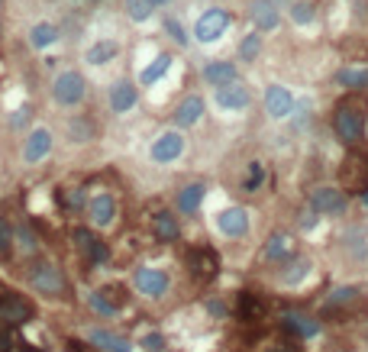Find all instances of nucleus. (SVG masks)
I'll use <instances>...</instances> for the list:
<instances>
[{"label":"nucleus","mask_w":368,"mask_h":352,"mask_svg":"<svg viewBox=\"0 0 368 352\" xmlns=\"http://www.w3.org/2000/svg\"><path fill=\"white\" fill-rule=\"evenodd\" d=\"M333 129L343 142H358L362 139V129H365V100L362 97H349L336 107L333 113Z\"/></svg>","instance_id":"obj_1"},{"label":"nucleus","mask_w":368,"mask_h":352,"mask_svg":"<svg viewBox=\"0 0 368 352\" xmlns=\"http://www.w3.org/2000/svg\"><path fill=\"white\" fill-rule=\"evenodd\" d=\"M87 97V78L78 72V68H65L52 78V100L65 110L81 107Z\"/></svg>","instance_id":"obj_2"},{"label":"nucleus","mask_w":368,"mask_h":352,"mask_svg":"<svg viewBox=\"0 0 368 352\" xmlns=\"http://www.w3.org/2000/svg\"><path fill=\"white\" fill-rule=\"evenodd\" d=\"M339 184L346 194L368 191V149H349L339 165Z\"/></svg>","instance_id":"obj_3"},{"label":"nucleus","mask_w":368,"mask_h":352,"mask_svg":"<svg viewBox=\"0 0 368 352\" xmlns=\"http://www.w3.org/2000/svg\"><path fill=\"white\" fill-rule=\"evenodd\" d=\"M55 149V136L49 126H32L30 133H26V139H23V149H20V159L26 162V165H39V162H45L49 155H52Z\"/></svg>","instance_id":"obj_4"},{"label":"nucleus","mask_w":368,"mask_h":352,"mask_svg":"<svg viewBox=\"0 0 368 352\" xmlns=\"http://www.w3.org/2000/svg\"><path fill=\"white\" fill-rule=\"evenodd\" d=\"M72 239L78 245V252L87 258V265H107L110 262V245L87 226H74L72 230Z\"/></svg>","instance_id":"obj_5"},{"label":"nucleus","mask_w":368,"mask_h":352,"mask_svg":"<svg viewBox=\"0 0 368 352\" xmlns=\"http://www.w3.org/2000/svg\"><path fill=\"white\" fill-rule=\"evenodd\" d=\"M30 285H32V291L49 294V298L65 294V275L55 262H36V265L30 268Z\"/></svg>","instance_id":"obj_6"},{"label":"nucleus","mask_w":368,"mask_h":352,"mask_svg":"<svg viewBox=\"0 0 368 352\" xmlns=\"http://www.w3.org/2000/svg\"><path fill=\"white\" fill-rule=\"evenodd\" d=\"M169 285H171V278L162 272V268H152V265H139L136 272H133V288L142 294V298H165L169 294Z\"/></svg>","instance_id":"obj_7"},{"label":"nucleus","mask_w":368,"mask_h":352,"mask_svg":"<svg viewBox=\"0 0 368 352\" xmlns=\"http://www.w3.org/2000/svg\"><path fill=\"white\" fill-rule=\"evenodd\" d=\"M230 26V13L220 10V7H210V10H204L197 23H194V39L197 43H217L223 32Z\"/></svg>","instance_id":"obj_8"},{"label":"nucleus","mask_w":368,"mask_h":352,"mask_svg":"<svg viewBox=\"0 0 368 352\" xmlns=\"http://www.w3.org/2000/svg\"><path fill=\"white\" fill-rule=\"evenodd\" d=\"M188 272L197 278V281L217 278V272H220V256H217V249H210V245H194L188 252Z\"/></svg>","instance_id":"obj_9"},{"label":"nucleus","mask_w":368,"mask_h":352,"mask_svg":"<svg viewBox=\"0 0 368 352\" xmlns=\"http://www.w3.org/2000/svg\"><path fill=\"white\" fill-rule=\"evenodd\" d=\"M184 155V136H181L178 129H169V133H162V136L152 142V149H149V159L155 162V165H171L175 159Z\"/></svg>","instance_id":"obj_10"},{"label":"nucleus","mask_w":368,"mask_h":352,"mask_svg":"<svg viewBox=\"0 0 368 352\" xmlns=\"http://www.w3.org/2000/svg\"><path fill=\"white\" fill-rule=\"evenodd\" d=\"M346 204H349V194L343 188H316V191H310V207L323 217L346 214Z\"/></svg>","instance_id":"obj_11"},{"label":"nucleus","mask_w":368,"mask_h":352,"mask_svg":"<svg viewBox=\"0 0 368 352\" xmlns=\"http://www.w3.org/2000/svg\"><path fill=\"white\" fill-rule=\"evenodd\" d=\"M85 210H87V220H91V226L94 230H107V226H113L116 220V201H113V194H94L91 201L85 204Z\"/></svg>","instance_id":"obj_12"},{"label":"nucleus","mask_w":368,"mask_h":352,"mask_svg":"<svg viewBox=\"0 0 368 352\" xmlns=\"http://www.w3.org/2000/svg\"><path fill=\"white\" fill-rule=\"evenodd\" d=\"M136 104H139V87L133 85V81H127V78L113 81V87H110V110L123 117V113H129Z\"/></svg>","instance_id":"obj_13"},{"label":"nucleus","mask_w":368,"mask_h":352,"mask_svg":"<svg viewBox=\"0 0 368 352\" xmlns=\"http://www.w3.org/2000/svg\"><path fill=\"white\" fill-rule=\"evenodd\" d=\"M200 117H204V97H200V94H188L178 107H175L171 123H175V126H181V129H191V126H197V123H200Z\"/></svg>","instance_id":"obj_14"},{"label":"nucleus","mask_w":368,"mask_h":352,"mask_svg":"<svg viewBox=\"0 0 368 352\" xmlns=\"http://www.w3.org/2000/svg\"><path fill=\"white\" fill-rule=\"evenodd\" d=\"M249 100H252V94L239 81H230V85L217 87V107L223 110H242V107H249Z\"/></svg>","instance_id":"obj_15"},{"label":"nucleus","mask_w":368,"mask_h":352,"mask_svg":"<svg viewBox=\"0 0 368 352\" xmlns=\"http://www.w3.org/2000/svg\"><path fill=\"white\" fill-rule=\"evenodd\" d=\"M32 317V304L30 300H23L20 294H13L7 291L3 300H0V320L3 323H26Z\"/></svg>","instance_id":"obj_16"},{"label":"nucleus","mask_w":368,"mask_h":352,"mask_svg":"<svg viewBox=\"0 0 368 352\" xmlns=\"http://www.w3.org/2000/svg\"><path fill=\"white\" fill-rule=\"evenodd\" d=\"M281 327L284 333H291L294 340H314L316 333H320V320H314V317H307V314H284L281 317Z\"/></svg>","instance_id":"obj_17"},{"label":"nucleus","mask_w":368,"mask_h":352,"mask_svg":"<svg viewBox=\"0 0 368 352\" xmlns=\"http://www.w3.org/2000/svg\"><path fill=\"white\" fill-rule=\"evenodd\" d=\"M87 342L100 352H133V342L127 336H120L113 330H100V327H94V330L87 333Z\"/></svg>","instance_id":"obj_18"},{"label":"nucleus","mask_w":368,"mask_h":352,"mask_svg":"<svg viewBox=\"0 0 368 352\" xmlns=\"http://www.w3.org/2000/svg\"><path fill=\"white\" fill-rule=\"evenodd\" d=\"M291 107H294V97H291L288 87L272 85L268 91H265V110H268V117L272 120H284L288 113H291Z\"/></svg>","instance_id":"obj_19"},{"label":"nucleus","mask_w":368,"mask_h":352,"mask_svg":"<svg viewBox=\"0 0 368 352\" xmlns=\"http://www.w3.org/2000/svg\"><path fill=\"white\" fill-rule=\"evenodd\" d=\"M58 39H62V32H58V26H55V23H49V20L36 23V26H30V32H26V43H30V49H36V52L52 49Z\"/></svg>","instance_id":"obj_20"},{"label":"nucleus","mask_w":368,"mask_h":352,"mask_svg":"<svg viewBox=\"0 0 368 352\" xmlns=\"http://www.w3.org/2000/svg\"><path fill=\"white\" fill-rule=\"evenodd\" d=\"M217 226H220L223 236H246L249 233V214L242 210V207H230V210H223L220 217H217Z\"/></svg>","instance_id":"obj_21"},{"label":"nucleus","mask_w":368,"mask_h":352,"mask_svg":"<svg viewBox=\"0 0 368 352\" xmlns=\"http://www.w3.org/2000/svg\"><path fill=\"white\" fill-rule=\"evenodd\" d=\"M294 256V239L288 233H274L268 243H265L262 249V258L265 262H272V265H278V262H288V258Z\"/></svg>","instance_id":"obj_22"},{"label":"nucleus","mask_w":368,"mask_h":352,"mask_svg":"<svg viewBox=\"0 0 368 352\" xmlns=\"http://www.w3.org/2000/svg\"><path fill=\"white\" fill-rule=\"evenodd\" d=\"M265 300L259 298V294H252V291H242L239 294V304H236V317H239L242 323H259L265 317Z\"/></svg>","instance_id":"obj_23"},{"label":"nucleus","mask_w":368,"mask_h":352,"mask_svg":"<svg viewBox=\"0 0 368 352\" xmlns=\"http://www.w3.org/2000/svg\"><path fill=\"white\" fill-rule=\"evenodd\" d=\"M152 236L158 243H175L181 236V226H178V217H171L169 210H158L152 214Z\"/></svg>","instance_id":"obj_24"},{"label":"nucleus","mask_w":368,"mask_h":352,"mask_svg":"<svg viewBox=\"0 0 368 352\" xmlns=\"http://www.w3.org/2000/svg\"><path fill=\"white\" fill-rule=\"evenodd\" d=\"M204 81L210 87H220V85H230V81H239V72L232 62H207L204 65Z\"/></svg>","instance_id":"obj_25"},{"label":"nucleus","mask_w":368,"mask_h":352,"mask_svg":"<svg viewBox=\"0 0 368 352\" xmlns=\"http://www.w3.org/2000/svg\"><path fill=\"white\" fill-rule=\"evenodd\" d=\"M204 194H207V188L200 182H194V184H184L178 191V210L184 217H191V214H197L200 210V204H204Z\"/></svg>","instance_id":"obj_26"},{"label":"nucleus","mask_w":368,"mask_h":352,"mask_svg":"<svg viewBox=\"0 0 368 352\" xmlns=\"http://www.w3.org/2000/svg\"><path fill=\"white\" fill-rule=\"evenodd\" d=\"M249 13H252V20H255L259 30H274L278 20H281V16H278V7H274V0H255Z\"/></svg>","instance_id":"obj_27"},{"label":"nucleus","mask_w":368,"mask_h":352,"mask_svg":"<svg viewBox=\"0 0 368 352\" xmlns=\"http://www.w3.org/2000/svg\"><path fill=\"white\" fill-rule=\"evenodd\" d=\"M116 55H120V45L113 43V39H100V43H94L91 49L85 52V62L87 65H107V62H113Z\"/></svg>","instance_id":"obj_28"},{"label":"nucleus","mask_w":368,"mask_h":352,"mask_svg":"<svg viewBox=\"0 0 368 352\" xmlns=\"http://www.w3.org/2000/svg\"><path fill=\"white\" fill-rule=\"evenodd\" d=\"M169 68H171V55H158L155 62H152L146 72L139 75V85H142V87H152L162 75H169Z\"/></svg>","instance_id":"obj_29"},{"label":"nucleus","mask_w":368,"mask_h":352,"mask_svg":"<svg viewBox=\"0 0 368 352\" xmlns=\"http://www.w3.org/2000/svg\"><path fill=\"white\" fill-rule=\"evenodd\" d=\"M336 81L343 87H352V91H365L368 87V68H343L336 75Z\"/></svg>","instance_id":"obj_30"},{"label":"nucleus","mask_w":368,"mask_h":352,"mask_svg":"<svg viewBox=\"0 0 368 352\" xmlns=\"http://www.w3.org/2000/svg\"><path fill=\"white\" fill-rule=\"evenodd\" d=\"M87 307L94 314H100V317H116V310H120L104 291H87Z\"/></svg>","instance_id":"obj_31"},{"label":"nucleus","mask_w":368,"mask_h":352,"mask_svg":"<svg viewBox=\"0 0 368 352\" xmlns=\"http://www.w3.org/2000/svg\"><path fill=\"white\" fill-rule=\"evenodd\" d=\"M152 13H155V3H152V0H127V16L133 23L152 20Z\"/></svg>","instance_id":"obj_32"},{"label":"nucleus","mask_w":368,"mask_h":352,"mask_svg":"<svg viewBox=\"0 0 368 352\" xmlns=\"http://www.w3.org/2000/svg\"><path fill=\"white\" fill-rule=\"evenodd\" d=\"M281 265L288 268V272H281V281H284V285H297V281L307 275V262H304V258H297V256H291L288 262H281Z\"/></svg>","instance_id":"obj_33"},{"label":"nucleus","mask_w":368,"mask_h":352,"mask_svg":"<svg viewBox=\"0 0 368 352\" xmlns=\"http://www.w3.org/2000/svg\"><path fill=\"white\" fill-rule=\"evenodd\" d=\"M262 52V36L259 32H252V36H246L239 43V58L242 62H255V55Z\"/></svg>","instance_id":"obj_34"},{"label":"nucleus","mask_w":368,"mask_h":352,"mask_svg":"<svg viewBox=\"0 0 368 352\" xmlns=\"http://www.w3.org/2000/svg\"><path fill=\"white\" fill-rule=\"evenodd\" d=\"M13 243L20 245L26 256H30V252H36V236H32V230L26 223H20L17 230H13Z\"/></svg>","instance_id":"obj_35"},{"label":"nucleus","mask_w":368,"mask_h":352,"mask_svg":"<svg viewBox=\"0 0 368 352\" xmlns=\"http://www.w3.org/2000/svg\"><path fill=\"white\" fill-rule=\"evenodd\" d=\"M262 182H265V168H262V162H252V165H249V178H246V184H242V191L255 194Z\"/></svg>","instance_id":"obj_36"},{"label":"nucleus","mask_w":368,"mask_h":352,"mask_svg":"<svg viewBox=\"0 0 368 352\" xmlns=\"http://www.w3.org/2000/svg\"><path fill=\"white\" fill-rule=\"evenodd\" d=\"M13 252V226L0 217V258H7Z\"/></svg>","instance_id":"obj_37"},{"label":"nucleus","mask_w":368,"mask_h":352,"mask_svg":"<svg viewBox=\"0 0 368 352\" xmlns=\"http://www.w3.org/2000/svg\"><path fill=\"white\" fill-rule=\"evenodd\" d=\"M356 298H358L356 288H339V291H333L329 307H349V304H356Z\"/></svg>","instance_id":"obj_38"},{"label":"nucleus","mask_w":368,"mask_h":352,"mask_svg":"<svg viewBox=\"0 0 368 352\" xmlns=\"http://www.w3.org/2000/svg\"><path fill=\"white\" fill-rule=\"evenodd\" d=\"M62 201H65V207H68V210H78V207H85V191H81V188H72V191H65L62 194Z\"/></svg>","instance_id":"obj_39"},{"label":"nucleus","mask_w":368,"mask_h":352,"mask_svg":"<svg viewBox=\"0 0 368 352\" xmlns=\"http://www.w3.org/2000/svg\"><path fill=\"white\" fill-rule=\"evenodd\" d=\"M291 20L301 23V26H307V23L314 20V10H310V3H294V7H291Z\"/></svg>","instance_id":"obj_40"},{"label":"nucleus","mask_w":368,"mask_h":352,"mask_svg":"<svg viewBox=\"0 0 368 352\" xmlns=\"http://www.w3.org/2000/svg\"><path fill=\"white\" fill-rule=\"evenodd\" d=\"M142 349L146 352H162L165 349V336H162V333H149V336H142Z\"/></svg>","instance_id":"obj_41"},{"label":"nucleus","mask_w":368,"mask_h":352,"mask_svg":"<svg viewBox=\"0 0 368 352\" xmlns=\"http://www.w3.org/2000/svg\"><path fill=\"white\" fill-rule=\"evenodd\" d=\"M165 30L171 32V39H175V43H188V36H184V30H181V23H175V20H165Z\"/></svg>","instance_id":"obj_42"},{"label":"nucleus","mask_w":368,"mask_h":352,"mask_svg":"<svg viewBox=\"0 0 368 352\" xmlns=\"http://www.w3.org/2000/svg\"><path fill=\"white\" fill-rule=\"evenodd\" d=\"M10 349H13V336L7 330V323L0 320V352H10Z\"/></svg>","instance_id":"obj_43"},{"label":"nucleus","mask_w":368,"mask_h":352,"mask_svg":"<svg viewBox=\"0 0 368 352\" xmlns=\"http://www.w3.org/2000/svg\"><path fill=\"white\" fill-rule=\"evenodd\" d=\"M100 291H104L107 298L113 300L116 307H123V300H127V291H123V288H100Z\"/></svg>","instance_id":"obj_44"},{"label":"nucleus","mask_w":368,"mask_h":352,"mask_svg":"<svg viewBox=\"0 0 368 352\" xmlns=\"http://www.w3.org/2000/svg\"><path fill=\"white\" fill-rule=\"evenodd\" d=\"M207 310H210V314H217V317H223V314H226V307H223L220 300H210V304H207Z\"/></svg>","instance_id":"obj_45"},{"label":"nucleus","mask_w":368,"mask_h":352,"mask_svg":"<svg viewBox=\"0 0 368 352\" xmlns=\"http://www.w3.org/2000/svg\"><path fill=\"white\" fill-rule=\"evenodd\" d=\"M17 352H43V349H39V346H32V342H20Z\"/></svg>","instance_id":"obj_46"},{"label":"nucleus","mask_w":368,"mask_h":352,"mask_svg":"<svg viewBox=\"0 0 368 352\" xmlns=\"http://www.w3.org/2000/svg\"><path fill=\"white\" fill-rule=\"evenodd\" d=\"M152 3H155V7H165V3H171V0H152Z\"/></svg>","instance_id":"obj_47"},{"label":"nucleus","mask_w":368,"mask_h":352,"mask_svg":"<svg viewBox=\"0 0 368 352\" xmlns=\"http://www.w3.org/2000/svg\"><path fill=\"white\" fill-rule=\"evenodd\" d=\"M362 201H365V204H368V191H362Z\"/></svg>","instance_id":"obj_48"},{"label":"nucleus","mask_w":368,"mask_h":352,"mask_svg":"<svg viewBox=\"0 0 368 352\" xmlns=\"http://www.w3.org/2000/svg\"><path fill=\"white\" fill-rule=\"evenodd\" d=\"M3 294H7V291H0V300H3Z\"/></svg>","instance_id":"obj_49"}]
</instances>
